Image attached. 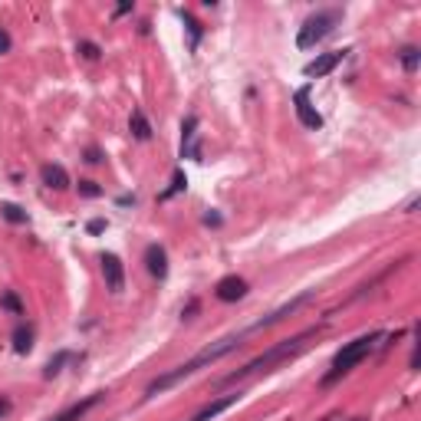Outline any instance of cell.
I'll return each instance as SVG.
<instances>
[{
    "instance_id": "cell-1",
    "label": "cell",
    "mask_w": 421,
    "mask_h": 421,
    "mask_svg": "<svg viewBox=\"0 0 421 421\" xmlns=\"http://www.w3.org/2000/svg\"><path fill=\"white\" fill-rule=\"evenodd\" d=\"M313 293H303V297H297L293 303H286L283 310H276L273 316H267V320H261V322H254V326H247V329H240V333H234V336H224V339H217V342H210L208 349H201L195 359H188V362H181L178 369H172V372H165L161 379H155V382L149 385V392L145 395H158V392H168L172 385H178L181 379H188V375H195L198 369H204V365H210V362H217L221 356H227V352H234L237 346H244V339H247L250 333H257V329H263V326H273V322H280L283 316H290L293 310H299L306 299H310Z\"/></svg>"
},
{
    "instance_id": "cell-2",
    "label": "cell",
    "mask_w": 421,
    "mask_h": 421,
    "mask_svg": "<svg viewBox=\"0 0 421 421\" xmlns=\"http://www.w3.org/2000/svg\"><path fill=\"white\" fill-rule=\"evenodd\" d=\"M320 333H322V326H310V329H303V333H297L293 339H283V342H276V346L267 349L263 356H257V359H250L247 365H240V369L231 372V375H224L221 385L244 382V379H250V375H261V372L276 369L280 362H286V359H293V356H299L303 349L310 346V339H316Z\"/></svg>"
},
{
    "instance_id": "cell-3",
    "label": "cell",
    "mask_w": 421,
    "mask_h": 421,
    "mask_svg": "<svg viewBox=\"0 0 421 421\" xmlns=\"http://www.w3.org/2000/svg\"><path fill=\"white\" fill-rule=\"evenodd\" d=\"M382 339H385V333H365V336H359V339H352V342H346V346L333 356V365H329V372L322 375V385H336L342 375H349L369 352H375V346H379Z\"/></svg>"
},
{
    "instance_id": "cell-4",
    "label": "cell",
    "mask_w": 421,
    "mask_h": 421,
    "mask_svg": "<svg viewBox=\"0 0 421 421\" xmlns=\"http://www.w3.org/2000/svg\"><path fill=\"white\" fill-rule=\"evenodd\" d=\"M339 20H342V10H320V13H313L310 20L299 26L297 47H299V50H313L320 40H326L329 33H333Z\"/></svg>"
},
{
    "instance_id": "cell-5",
    "label": "cell",
    "mask_w": 421,
    "mask_h": 421,
    "mask_svg": "<svg viewBox=\"0 0 421 421\" xmlns=\"http://www.w3.org/2000/svg\"><path fill=\"white\" fill-rule=\"evenodd\" d=\"M293 106H297V119H299V125H303V129H322V115L316 112V106L310 102V86L297 89Z\"/></svg>"
},
{
    "instance_id": "cell-6",
    "label": "cell",
    "mask_w": 421,
    "mask_h": 421,
    "mask_svg": "<svg viewBox=\"0 0 421 421\" xmlns=\"http://www.w3.org/2000/svg\"><path fill=\"white\" fill-rule=\"evenodd\" d=\"M342 56H346V50H333V53H322V56H316L313 63H306L303 66V73L310 76V79H320V76H329L342 63Z\"/></svg>"
},
{
    "instance_id": "cell-7",
    "label": "cell",
    "mask_w": 421,
    "mask_h": 421,
    "mask_svg": "<svg viewBox=\"0 0 421 421\" xmlns=\"http://www.w3.org/2000/svg\"><path fill=\"white\" fill-rule=\"evenodd\" d=\"M214 293L221 303H237V299L247 297V280L244 276H224L221 283L214 286Z\"/></svg>"
},
{
    "instance_id": "cell-8",
    "label": "cell",
    "mask_w": 421,
    "mask_h": 421,
    "mask_svg": "<svg viewBox=\"0 0 421 421\" xmlns=\"http://www.w3.org/2000/svg\"><path fill=\"white\" fill-rule=\"evenodd\" d=\"M102 276H106V286L112 293H119L125 286V270H122V261L115 254H102Z\"/></svg>"
},
{
    "instance_id": "cell-9",
    "label": "cell",
    "mask_w": 421,
    "mask_h": 421,
    "mask_svg": "<svg viewBox=\"0 0 421 421\" xmlns=\"http://www.w3.org/2000/svg\"><path fill=\"white\" fill-rule=\"evenodd\" d=\"M145 267H149V273L155 280H165L168 276V254H165V247L149 244V250H145Z\"/></svg>"
},
{
    "instance_id": "cell-10",
    "label": "cell",
    "mask_w": 421,
    "mask_h": 421,
    "mask_svg": "<svg viewBox=\"0 0 421 421\" xmlns=\"http://www.w3.org/2000/svg\"><path fill=\"white\" fill-rule=\"evenodd\" d=\"M40 178H43V185L50 188V191H66V188H69L66 168H63V165H53V161H47V165L40 168Z\"/></svg>"
},
{
    "instance_id": "cell-11",
    "label": "cell",
    "mask_w": 421,
    "mask_h": 421,
    "mask_svg": "<svg viewBox=\"0 0 421 421\" xmlns=\"http://www.w3.org/2000/svg\"><path fill=\"white\" fill-rule=\"evenodd\" d=\"M99 402H102V392H96V395H89V398H83V402H76V405H69V408L63 411L60 418H53V421H79L89 408H96Z\"/></svg>"
},
{
    "instance_id": "cell-12",
    "label": "cell",
    "mask_w": 421,
    "mask_h": 421,
    "mask_svg": "<svg viewBox=\"0 0 421 421\" xmlns=\"http://www.w3.org/2000/svg\"><path fill=\"white\" fill-rule=\"evenodd\" d=\"M237 398H240V395H224V398H217V402H210V405H204V408H201L191 421H210V418H217L221 411L234 408V405H237Z\"/></svg>"
},
{
    "instance_id": "cell-13",
    "label": "cell",
    "mask_w": 421,
    "mask_h": 421,
    "mask_svg": "<svg viewBox=\"0 0 421 421\" xmlns=\"http://www.w3.org/2000/svg\"><path fill=\"white\" fill-rule=\"evenodd\" d=\"M13 349H17L20 356H26V352L33 349V329H30V326H24V322L13 329Z\"/></svg>"
},
{
    "instance_id": "cell-14",
    "label": "cell",
    "mask_w": 421,
    "mask_h": 421,
    "mask_svg": "<svg viewBox=\"0 0 421 421\" xmlns=\"http://www.w3.org/2000/svg\"><path fill=\"white\" fill-rule=\"evenodd\" d=\"M129 125H132V135H135L138 142H149V138H151V122L145 119V112H142V109L132 112V122H129Z\"/></svg>"
},
{
    "instance_id": "cell-15",
    "label": "cell",
    "mask_w": 421,
    "mask_h": 421,
    "mask_svg": "<svg viewBox=\"0 0 421 421\" xmlns=\"http://www.w3.org/2000/svg\"><path fill=\"white\" fill-rule=\"evenodd\" d=\"M66 362H69V352H56V356H53V359L47 362V369H43V375H47V379H53V375H60Z\"/></svg>"
},
{
    "instance_id": "cell-16",
    "label": "cell",
    "mask_w": 421,
    "mask_h": 421,
    "mask_svg": "<svg viewBox=\"0 0 421 421\" xmlns=\"http://www.w3.org/2000/svg\"><path fill=\"white\" fill-rule=\"evenodd\" d=\"M0 214H3L10 224H26V210L17 208V204H0Z\"/></svg>"
},
{
    "instance_id": "cell-17",
    "label": "cell",
    "mask_w": 421,
    "mask_h": 421,
    "mask_svg": "<svg viewBox=\"0 0 421 421\" xmlns=\"http://www.w3.org/2000/svg\"><path fill=\"white\" fill-rule=\"evenodd\" d=\"M0 306H3V310H10L13 316H24V303H20V297H17V293H3V297H0Z\"/></svg>"
},
{
    "instance_id": "cell-18",
    "label": "cell",
    "mask_w": 421,
    "mask_h": 421,
    "mask_svg": "<svg viewBox=\"0 0 421 421\" xmlns=\"http://www.w3.org/2000/svg\"><path fill=\"white\" fill-rule=\"evenodd\" d=\"M418 63H421V53L415 50V47H405V50H402V66H405L408 73H415V69H418Z\"/></svg>"
},
{
    "instance_id": "cell-19",
    "label": "cell",
    "mask_w": 421,
    "mask_h": 421,
    "mask_svg": "<svg viewBox=\"0 0 421 421\" xmlns=\"http://www.w3.org/2000/svg\"><path fill=\"white\" fill-rule=\"evenodd\" d=\"M181 20H185L188 33H191V50H195V47H198V40H201V24L191 17V13H185V10H181Z\"/></svg>"
},
{
    "instance_id": "cell-20",
    "label": "cell",
    "mask_w": 421,
    "mask_h": 421,
    "mask_svg": "<svg viewBox=\"0 0 421 421\" xmlns=\"http://www.w3.org/2000/svg\"><path fill=\"white\" fill-rule=\"evenodd\" d=\"M76 188H79V195H83V198H99V195H102V188L96 185V181H79Z\"/></svg>"
},
{
    "instance_id": "cell-21",
    "label": "cell",
    "mask_w": 421,
    "mask_h": 421,
    "mask_svg": "<svg viewBox=\"0 0 421 421\" xmlns=\"http://www.w3.org/2000/svg\"><path fill=\"white\" fill-rule=\"evenodd\" d=\"M79 53H83L86 60H99V47H96V43H89V40L79 43Z\"/></svg>"
},
{
    "instance_id": "cell-22",
    "label": "cell",
    "mask_w": 421,
    "mask_h": 421,
    "mask_svg": "<svg viewBox=\"0 0 421 421\" xmlns=\"http://www.w3.org/2000/svg\"><path fill=\"white\" fill-rule=\"evenodd\" d=\"M185 185H188V181H185V174H181V172H174V185H172V191H165L161 198H172V195H178V191H181Z\"/></svg>"
},
{
    "instance_id": "cell-23",
    "label": "cell",
    "mask_w": 421,
    "mask_h": 421,
    "mask_svg": "<svg viewBox=\"0 0 421 421\" xmlns=\"http://www.w3.org/2000/svg\"><path fill=\"white\" fill-rule=\"evenodd\" d=\"M3 53H10V33L7 30H0V56Z\"/></svg>"
},
{
    "instance_id": "cell-24",
    "label": "cell",
    "mask_w": 421,
    "mask_h": 421,
    "mask_svg": "<svg viewBox=\"0 0 421 421\" xmlns=\"http://www.w3.org/2000/svg\"><path fill=\"white\" fill-rule=\"evenodd\" d=\"M102 231H106V221H102V217L89 221V234H102Z\"/></svg>"
},
{
    "instance_id": "cell-25",
    "label": "cell",
    "mask_w": 421,
    "mask_h": 421,
    "mask_svg": "<svg viewBox=\"0 0 421 421\" xmlns=\"http://www.w3.org/2000/svg\"><path fill=\"white\" fill-rule=\"evenodd\" d=\"M86 161H89V165H99V161H102L99 149H89V151H86Z\"/></svg>"
},
{
    "instance_id": "cell-26",
    "label": "cell",
    "mask_w": 421,
    "mask_h": 421,
    "mask_svg": "<svg viewBox=\"0 0 421 421\" xmlns=\"http://www.w3.org/2000/svg\"><path fill=\"white\" fill-rule=\"evenodd\" d=\"M7 411H10V402H7V398H0V418H3Z\"/></svg>"
},
{
    "instance_id": "cell-27",
    "label": "cell",
    "mask_w": 421,
    "mask_h": 421,
    "mask_svg": "<svg viewBox=\"0 0 421 421\" xmlns=\"http://www.w3.org/2000/svg\"><path fill=\"white\" fill-rule=\"evenodd\" d=\"M322 421H362V418H342V415H329V418H322Z\"/></svg>"
}]
</instances>
